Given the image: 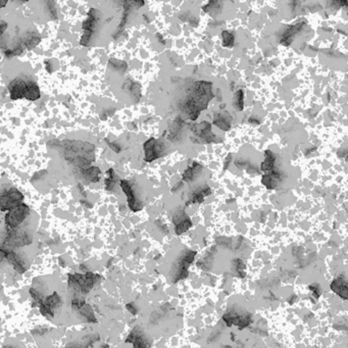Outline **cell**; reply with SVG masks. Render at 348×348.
I'll return each instance as SVG.
<instances>
[{
    "mask_svg": "<svg viewBox=\"0 0 348 348\" xmlns=\"http://www.w3.org/2000/svg\"><path fill=\"white\" fill-rule=\"evenodd\" d=\"M77 312H79L81 318L83 320H85L87 323H97V319L96 316H95L94 311L91 308V305L85 303Z\"/></svg>",
    "mask_w": 348,
    "mask_h": 348,
    "instance_id": "cell-19",
    "label": "cell"
},
{
    "mask_svg": "<svg viewBox=\"0 0 348 348\" xmlns=\"http://www.w3.org/2000/svg\"><path fill=\"white\" fill-rule=\"evenodd\" d=\"M262 183L265 184L268 188L270 189H273V188H275L276 187V182L274 181V179L270 176H265L262 178Z\"/></svg>",
    "mask_w": 348,
    "mask_h": 348,
    "instance_id": "cell-26",
    "label": "cell"
},
{
    "mask_svg": "<svg viewBox=\"0 0 348 348\" xmlns=\"http://www.w3.org/2000/svg\"><path fill=\"white\" fill-rule=\"evenodd\" d=\"M33 241V237L26 230H19L14 229L6 230V236L2 242V245L8 249H14V248H19L28 246L32 243Z\"/></svg>",
    "mask_w": 348,
    "mask_h": 348,
    "instance_id": "cell-4",
    "label": "cell"
},
{
    "mask_svg": "<svg viewBox=\"0 0 348 348\" xmlns=\"http://www.w3.org/2000/svg\"><path fill=\"white\" fill-rule=\"evenodd\" d=\"M60 145L66 161L80 170L85 168L95 160L93 144L77 140H65L60 142Z\"/></svg>",
    "mask_w": 348,
    "mask_h": 348,
    "instance_id": "cell-1",
    "label": "cell"
},
{
    "mask_svg": "<svg viewBox=\"0 0 348 348\" xmlns=\"http://www.w3.org/2000/svg\"><path fill=\"white\" fill-rule=\"evenodd\" d=\"M0 257L6 259L18 274H24L27 271L26 259L20 256L14 249H8L0 245Z\"/></svg>",
    "mask_w": 348,
    "mask_h": 348,
    "instance_id": "cell-9",
    "label": "cell"
},
{
    "mask_svg": "<svg viewBox=\"0 0 348 348\" xmlns=\"http://www.w3.org/2000/svg\"><path fill=\"white\" fill-rule=\"evenodd\" d=\"M100 275L91 272L84 274H69L68 286L76 294H87L97 283L100 282Z\"/></svg>",
    "mask_w": 348,
    "mask_h": 348,
    "instance_id": "cell-3",
    "label": "cell"
},
{
    "mask_svg": "<svg viewBox=\"0 0 348 348\" xmlns=\"http://www.w3.org/2000/svg\"><path fill=\"white\" fill-rule=\"evenodd\" d=\"M310 289L313 292L315 298H319V297L321 296L322 291H321V287H320L319 284H315V283H314V284H312V285H310Z\"/></svg>",
    "mask_w": 348,
    "mask_h": 348,
    "instance_id": "cell-27",
    "label": "cell"
},
{
    "mask_svg": "<svg viewBox=\"0 0 348 348\" xmlns=\"http://www.w3.org/2000/svg\"><path fill=\"white\" fill-rule=\"evenodd\" d=\"M242 96H243V94H242V91H238L237 92V107H238V110H241L242 109H243V99H242Z\"/></svg>",
    "mask_w": 348,
    "mask_h": 348,
    "instance_id": "cell-28",
    "label": "cell"
},
{
    "mask_svg": "<svg viewBox=\"0 0 348 348\" xmlns=\"http://www.w3.org/2000/svg\"><path fill=\"white\" fill-rule=\"evenodd\" d=\"M109 144H110V148L112 149V150H114L115 152H120V148H119V146L117 145V144H114V143H111V142H109Z\"/></svg>",
    "mask_w": 348,
    "mask_h": 348,
    "instance_id": "cell-30",
    "label": "cell"
},
{
    "mask_svg": "<svg viewBox=\"0 0 348 348\" xmlns=\"http://www.w3.org/2000/svg\"><path fill=\"white\" fill-rule=\"evenodd\" d=\"M40 41H41V36L38 32L29 31L27 32L24 38L20 40V43H22L24 48L28 50H32L40 43Z\"/></svg>",
    "mask_w": 348,
    "mask_h": 348,
    "instance_id": "cell-15",
    "label": "cell"
},
{
    "mask_svg": "<svg viewBox=\"0 0 348 348\" xmlns=\"http://www.w3.org/2000/svg\"><path fill=\"white\" fill-rule=\"evenodd\" d=\"M9 96L13 100L28 99L36 101L41 97L40 88L37 83L29 76H19L14 79L8 85Z\"/></svg>",
    "mask_w": 348,
    "mask_h": 348,
    "instance_id": "cell-2",
    "label": "cell"
},
{
    "mask_svg": "<svg viewBox=\"0 0 348 348\" xmlns=\"http://www.w3.org/2000/svg\"><path fill=\"white\" fill-rule=\"evenodd\" d=\"M126 343H132L133 348H148L149 342L139 327H135L130 335L127 337Z\"/></svg>",
    "mask_w": 348,
    "mask_h": 348,
    "instance_id": "cell-12",
    "label": "cell"
},
{
    "mask_svg": "<svg viewBox=\"0 0 348 348\" xmlns=\"http://www.w3.org/2000/svg\"><path fill=\"white\" fill-rule=\"evenodd\" d=\"M23 193L15 187L3 188L0 190V210L8 212L18 204L23 203Z\"/></svg>",
    "mask_w": 348,
    "mask_h": 348,
    "instance_id": "cell-5",
    "label": "cell"
},
{
    "mask_svg": "<svg viewBox=\"0 0 348 348\" xmlns=\"http://www.w3.org/2000/svg\"><path fill=\"white\" fill-rule=\"evenodd\" d=\"M215 124H216L218 127H220V129H223V130H228V129H229L228 127L226 126V124L229 125V121H227L226 118L223 117V115H220V113H219V114L217 115V117H216V119H215ZM229 126H230V125H229Z\"/></svg>",
    "mask_w": 348,
    "mask_h": 348,
    "instance_id": "cell-23",
    "label": "cell"
},
{
    "mask_svg": "<svg viewBox=\"0 0 348 348\" xmlns=\"http://www.w3.org/2000/svg\"><path fill=\"white\" fill-rule=\"evenodd\" d=\"M195 256H196V252L192 251V250H187L185 253H183L181 258L178 260L177 266H175L172 271L174 282L183 280L187 277L188 268L190 265H191V262L194 260Z\"/></svg>",
    "mask_w": 348,
    "mask_h": 348,
    "instance_id": "cell-8",
    "label": "cell"
},
{
    "mask_svg": "<svg viewBox=\"0 0 348 348\" xmlns=\"http://www.w3.org/2000/svg\"><path fill=\"white\" fill-rule=\"evenodd\" d=\"M126 308H127V310H128L132 314L135 315V314L137 313V309H136V307H134L133 303H128V304L126 305Z\"/></svg>",
    "mask_w": 348,
    "mask_h": 348,
    "instance_id": "cell-29",
    "label": "cell"
},
{
    "mask_svg": "<svg viewBox=\"0 0 348 348\" xmlns=\"http://www.w3.org/2000/svg\"><path fill=\"white\" fill-rule=\"evenodd\" d=\"M23 51H24V47L22 45V43L20 42H18V44H16L13 48H10V49H6L4 51V55L7 58H12L14 56H18V55H20L23 54Z\"/></svg>",
    "mask_w": 348,
    "mask_h": 348,
    "instance_id": "cell-20",
    "label": "cell"
},
{
    "mask_svg": "<svg viewBox=\"0 0 348 348\" xmlns=\"http://www.w3.org/2000/svg\"><path fill=\"white\" fill-rule=\"evenodd\" d=\"M82 176L86 179V180L92 182V183H97L100 180V170L97 166H91L87 168H82L81 170Z\"/></svg>",
    "mask_w": 348,
    "mask_h": 348,
    "instance_id": "cell-18",
    "label": "cell"
},
{
    "mask_svg": "<svg viewBox=\"0 0 348 348\" xmlns=\"http://www.w3.org/2000/svg\"><path fill=\"white\" fill-rule=\"evenodd\" d=\"M6 3H7V1H0V8L4 7L6 5Z\"/></svg>",
    "mask_w": 348,
    "mask_h": 348,
    "instance_id": "cell-32",
    "label": "cell"
},
{
    "mask_svg": "<svg viewBox=\"0 0 348 348\" xmlns=\"http://www.w3.org/2000/svg\"><path fill=\"white\" fill-rule=\"evenodd\" d=\"M223 38H224V45L231 47L233 45L234 42V36L232 35L229 32H223Z\"/></svg>",
    "mask_w": 348,
    "mask_h": 348,
    "instance_id": "cell-25",
    "label": "cell"
},
{
    "mask_svg": "<svg viewBox=\"0 0 348 348\" xmlns=\"http://www.w3.org/2000/svg\"><path fill=\"white\" fill-rule=\"evenodd\" d=\"M30 215V207L26 203H20L13 209L8 210V213L5 215L4 221L6 225V229H18L22 225L26 219Z\"/></svg>",
    "mask_w": 348,
    "mask_h": 348,
    "instance_id": "cell-6",
    "label": "cell"
},
{
    "mask_svg": "<svg viewBox=\"0 0 348 348\" xmlns=\"http://www.w3.org/2000/svg\"><path fill=\"white\" fill-rule=\"evenodd\" d=\"M2 348H18L17 346H14V345H5V346H3Z\"/></svg>",
    "mask_w": 348,
    "mask_h": 348,
    "instance_id": "cell-33",
    "label": "cell"
},
{
    "mask_svg": "<svg viewBox=\"0 0 348 348\" xmlns=\"http://www.w3.org/2000/svg\"><path fill=\"white\" fill-rule=\"evenodd\" d=\"M331 289L338 294L339 296L343 299H347L348 297V286L347 282L344 278H337L331 283Z\"/></svg>",
    "mask_w": 348,
    "mask_h": 348,
    "instance_id": "cell-16",
    "label": "cell"
},
{
    "mask_svg": "<svg viewBox=\"0 0 348 348\" xmlns=\"http://www.w3.org/2000/svg\"><path fill=\"white\" fill-rule=\"evenodd\" d=\"M99 16H100V13L98 12L97 9L91 8L89 10L88 17H87V18L85 20H84L83 25H82V28L84 30V34H83V36L81 38V41H80L81 45H83V46H88L89 45L91 38H92V35L95 32V29H96L97 24H98L99 19H100Z\"/></svg>",
    "mask_w": 348,
    "mask_h": 348,
    "instance_id": "cell-7",
    "label": "cell"
},
{
    "mask_svg": "<svg viewBox=\"0 0 348 348\" xmlns=\"http://www.w3.org/2000/svg\"><path fill=\"white\" fill-rule=\"evenodd\" d=\"M223 320L226 322L227 326L230 327L232 325H235L238 326L239 329L241 330L249 326L251 321V314L248 312L241 313L237 311H229L224 314Z\"/></svg>",
    "mask_w": 348,
    "mask_h": 348,
    "instance_id": "cell-11",
    "label": "cell"
},
{
    "mask_svg": "<svg viewBox=\"0 0 348 348\" xmlns=\"http://www.w3.org/2000/svg\"><path fill=\"white\" fill-rule=\"evenodd\" d=\"M61 305V298L55 291L51 295H48L46 297H43L39 303L40 312L42 315L47 316V318H54L56 310Z\"/></svg>",
    "mask_w": 348,
    "mask_h": 348,
    "instance_id": "cell-10",
    "label": "cell"
},
{
    "mask_svg": "<svg viewBox=\"0 0 348 348\" xmlns=\"http://www.w3.org/2000/svg\"><path fill=\"white\" fill-rule=\"evenodd\" d=\"M121 187L123 189V191L125 192V194L127 195L129 207L133 210V212H139V210H141L143 205L139 201V200L136 198L130 183L128 181H126V180H122L121 181Z\"/></svg>",
    "mask_w": 348,
    "mask_h": 348,
    "instance_id": "cell-13",
    "label": "cell"
},
{
    "mask_svg": "<svg viewBox=\"0 0 348 348\" xmlns=\"http://www.w3.org/2000/svg\"><path fill=\"white\" fill-rule=\"evenodd\" d=\"M174 223L176 225L175 232L178 235L184 233V232H186L190 227L192 226L191 220H190V219L187 218V216L184 214L181 216H176L174 219Z\"/></svg>",
    "mask_w": 348,
    "mask_h": 348,
    "instance_id": "cell-17",
    "label": "cell"
},
{
    "mask_svg": "<svg viewBox=\"0 0 348 348\" xmlns=\"http://www.w3.org/2000/svg\"><path fill=\"white\" fill-rule=\"evenodd\" d=\"M101 348H110V346L105 344V345H102V346H101Z\"/></svg>",
    "mask_w": 348,
    "mask_h": 348,
    "instance_id": "cell-34",
    "label": "cell"
},
{
    "mask_svg": "<svg viewBox=\"0 0 348 348\" xmlns=\"http://www.w3.org/2000/svg\"><path fill=\"white\" fill-rule=\"evenodd\" d=\"M107 174L109 177L107 178V180H105V189H107L108 191H111L115 185V182H117V180H115V175L112 168H110Z\"/></svg>",
    "mask_w": 348,
    "mask_h": 348,
    "instance_id": "cell-22",
    "label": "cell"
},
{
    "mask_svg": "<svg viewBox=\"0 0 348 348\" xmlns=\"http://www.w3.org/2000/svg\"><path fill=\"white\" fill-rule=\"evenodd\" d=\"M274 162H275V157L273 156L271 151H267L266 152V161L261 165V170L265 172L272 170L274 166Z\"/></svg>",
    "mask_w": 348,
    "mask_h": 348,
    "instance_id": "cell-21",
    "label": "cell"
},
{
    "mask_svg": "<svg viewBox=\"0 0 348 348\" xmlns=\"http://www.w3.org/2000/svg\"><path fill=\"white\" fill-rule=\"evenodd\" d=\"M162 147L158 144V142L151 138L148 141H146L144 144V150H145V161L146 162H152L158 156L162 154Z\"/></svg>",
    "mask_w": 348,
    "mask_h": 348,
    "instance_id": "cell-14",
    "label": "cell"
},
{
    "mask_svg": "<svg viewBox=\"0 0 348 348\" xmlns=\"http://www.w3.org/2000/svg\"><path fill=\"white\" fill-rule=\"evenodd\" d=\"M66 348H88L87 346H83V345H81V344H77V343H75V344H70L69 346H67Z\"/></svg>",
    "mask_w": 348,
    "mask_h": 348,
    "instance_id": "cell-31",
    "label": "cell"
},
{
    "mask_svg": "<svg viewBox=\"0 0 348 348\" xmlns=\"http://www.w3.org/2000/svg\"><path fill=\"white\" fill-rule=\"evenodd\" d=\"M234 263L236 265V266H235V268H236L237 273L239 274V276H240L241 278H244V277H245V273H244V271H243V269H244L243 262H242V260H241V259L237 258V259H235V260H234Z\"/></svg>",
    "mask_w": 348,
    "mask_h": 348,
    "instance_id": "cell-24",
    "label": "cell"
}]
</instances>
